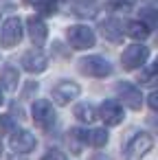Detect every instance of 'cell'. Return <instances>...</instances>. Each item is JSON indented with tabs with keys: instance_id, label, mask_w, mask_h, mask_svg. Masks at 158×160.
I'll use <instances>...</instances> for the list:
<instances>
[{
	"instance_id": "cell-30",
	"label": "cell",
	"mask_w": 158,
	"mask_h": 160,
	"mask_svg": "<svg viewBox=\"0 0 158 160\" xmlns=\"http://www.w3.org/2000/svg\"><path fill=\"white\" fill-rule=\"evenodd\" d=\"M156 68H158V59H156Z\"/></svg>"
},
{
	"instance_id": "cell-24",
	"label": "cell",
	"mask_w": 158,
	"mask_h": 160,
	"mask_svg": "<svg viewBox=\"0 0 158 160\" xmlns=\"http://www.w3.org/2000/svg\"><path fill=\"white\" fill-rule=\"evenodd\" d=\"M44 158H46V160H51V158L64 160V158H66V153H64V151H59V149H51V151H46V153H44Z\"/></svg>"
},
{
	"instance_id": "cell-3",
	"label": "cell",
	"mask_w": 158,
	"mask_h": 160,
	"mask_svg": "<svg viewBox=\"0 0 158 160\" xmlns=\"http://www.w3.org/2000/svg\"><path fill=\"white\" fill-rule=\"evenodd\" d=\"M147 57H149V51H147L143 44H132V46H127V48L123 51L121 64H123L125 70H136V68H140V66L147 62Z\"/></svg>"
},
{
	"instance_id": "cell-2",
	"label": "cell",
	"mask_w": 158,
	"mask_h": 160,
	"mask_svg": "<svg viewBox=\"0 0 158 160\" xmlns=\"http://www.w3.org/2000/svg\"><path fill=\"white\" fill-rule=\"evenodd\" d=\"M79 70L88 77H94V79H103L112 72V66L108 59H103L101 55H90V57H84L79 62Z\"/></svg>"
},
{
	"instance_id": "cell-17",
	"label": "cell",
	"mask_w": 158,
	"mask_h": 160,
	"mask_svg": "<svg viewBox=\"0 0 158 160\" xmlns=\"http://www.w3.org/2000/svg\"><path fill=\"white\" fill-rule=\"evenodd\" d=\"M125 33L132 40H145L149 35V27L143 20H130V22H125Z\"/></svg>"
},
{
	"instance_id": "cell-25",
	"label": "cell",
	"mask_w": 158,
	"mask_h": 160,
	"mask_svg": "<svg viewBox=\"0 0 158 160\" xmlns=\"http://www.w3.org/2000/svg\"><path fill=\"white\" fill-rule=\"evenodd\" d=\"M13 127V121L9 116H0V132H9Z\"/></svg>"
},
{
	"instance_id": "cell-10",
	"label": "cell",
	"mask_w": 158,
	"mask_h": 160,
	"mask_svg": "<svg viewBox=\"0 0 158 160\" xmlns=\"http://www.w3.org/2000/svg\"><path fill=\"white\" fill-rule=\"evenodd\" d=\"M22 66H24V70H29V72H42V70H46V66H48V57L40 51V46L38 48H31V51H27L24 55H22Z\"/></svg>"
},
{
	"instance_id": "cell-15",
	"label": "cell",
	"mask_w": 158,
	"mask_h": 160,
	"mask_svg": "<svg viewBox=\"0 0 158 160\" xmlns=\"http://www.w3.org/2000/svg\"><path fill=\"white\" fill-rule=\"evenodd\" d=\"M66 142H68V147H70L73 153H81V149H84V145H86V132H84L81 127H73V129H68V134H66Z\"/></svg>"
},
{
	"instance_id": "cell-11",
	"label": "cell",
	"mask_w": 158,
	"mask_h": 160,
	"mask_svg": "<svg viewBox=\"0 0 158 160\" xmlns=\"http://www.w3.org/2000/svg\"><path fill=\"white\" fill-rule=\"evenodd\" d=\"M27 29H29V38L35 46H44L46 38H48V29H46V22L38 16H31L27 20Z\"/></svg>"
},
{
	"instance_id": "cell-8",
	"label": "cell",
	"mask_w": 158,
	"mask_h": 160,
	"mask_svg": "<svg viewBox=\"0 0 158 160\" xmlns=\"http://www.w3.org/2000/svg\"><path fill=\"white\" fill-rule=\"evenodd\" d=\"M151 145H154L151 136H149L147 132H138V134L127 142V147H125V156H127V158H143V156L151 149Z\"/></svg>"
},
{
	"instance_id": "cell-20",
	"label": "cell",
	"mask_w": 158,
	"mask_h": 160,
	"mask_svg": "<svg viewBox=\"0 0 158 160\" xmlns=\"http://www.w3.org/2000/svg\"><path fill=\"white\" fill-rule=\"evenodd\" d=\"M138 20H143L149 29H158V9L156 7H143L138 11Z\"/></svg>"
},
{
	"instance_id": "cell-6",
	"label": "cell",
	"mask_w": 158,
	"mask_h": 160,
	"mask_svg": "<svg viewBox=\"0 0 158 160\" xmlns=\"http://www.w3.org/2000/svg\"><path fill=\"white\" fill-rule=\"evenodd\" d=\"M31 116H33V121H35L40 127H48V125L55 123V110H53L51 101H46V99H40V101L33 103Z\"/></svg>"
},
{
	"instance_id": "cell-21",
	"label": "cell",
	"mask_w": 158,
	"mask_h": 160,
	"mask_svg": "<svg viewBox=\"0 0 158 160\" xmlns=\"http://www.w3.org/2000/svg\"><path fill=\"white\" fill-rule=\"evenodd\" d=\"M138 83L140 86H156L158 83V68H156V64L138 72Z\"/></svg>"
},
{
	"instance_id": "cell-14",
	"label": "cell",
	"mask_w": 158,
	"mask_h": 160,
	"mask_svg": "<svg viewBox=\"0 0 158 160\" xmlns=\"http://www.w3.org/2000/svg\"><path fill=\"white\" fill-rule=\"evenodd\" d=\"M73 11H75L77 18H86V20H90V18H97V13H99V5L92 2V0H77V2L73 5Z\"/></svg>"
},
{
	"instance_id": "cell-29",
	"label": "cell",
	"mask_w": 158,
	"mask_h": 160,
	"mask_svg": "<svg viewBox=\"0 0 158 160\" xmlns=\"http://www.w3.org/2000/svg\"><path fill=\"white\" fill-rule=\"evenodd\" d=\"M0 153H3V145H0Z\"/></svg>"
},
{
	"instance_id": "cell-4",
	"label": "cell",
	"mask_w": 158,
	"mask_h": 160,
	"mask_svg": "<svg viewBox=\"0 0 158 160\" xmlns=\"http://www.w3.org/2000/svg\"><path fill=\"white\" fill-rule=\"evenodd\" d=\"M22 40V20L20 18H9L3 24V35H0V44L5 48H13L18 46Z\"/></svg>"
},
{
	"instance_id": "cell-28",
	"label": "cell",
	"mask_w": 158,
	"mask_h": 160,
	"mask_svg": "<svg viewBox=\"0 0 158 160\" xmlns=\"http://www.w3.org/2000/svg\"><path fill=\"white\" fill-rule=\"evenodd\" d=\"M0 105H3V92H0Z\"/></svg>"
},
{
	"instance_id": "cell-1",
	"label": "cell",
	"mask_w": 158,
	"mask_h": 160,
	"mask_svg": "<svg viewBox=\"0 0 158 160\" xmlns=\"http://www.w3.org/2000/svg\"><path fill=\"white\" fill-rule=\"evenodd\" d=\"M66 38H68V44L77 51H86V48H92L97 44L94 40V31L86 24H75L66 31Z\"/></svg>"
},
{
	"instance_id": "cell-5",
	"label": "cell",
	"mask_w": 158,
	"mask_h": 160,
	"mask_svg": "<svg viewBox=\"0 0 158 160\" xmlns=\"http://www.w3.org/2000/svg\"><path fill=\"white\" fill-rule=\"evenodd\" d=\"M79 92H81L79 83H75V81H59L53 88V101L57 105H68L70 101H75L79 97Z\"/></svg>"
},
{
	"instance_id": "cell-31",
	"label": "cell",
	"mask_w": 158,
	"mask_h": 160,
	"mask_svg": "<svg viewBox=\"0 0 158 160\" xmlns=\"http://www.w3.org/2000/svg\"><path fill=\"white\" fill-rule=\"evenodd\" d=\"M156 42H158V40H156Z\"/></svg>"
},
{
	"instance_id": "cell-18",
	"label": "cell",
	"mask_w": 158,
	"mask_h": 160,
	"mask_svg": "<svg viewBox=\"0 0 158 160\" xmlns=\"http://www.w3.org/2000/svg\"><path fill=\"white\" fill-rule=\"evenodd\" d=\"M73 114H75L81 123H92V121L97 118V112H94V108H92L90 103H77L75 110H73Z\"/></svg>"
},
{
	"instance_id": "cell-13",
	"label": "cell",
	"mask_w": 158,
	"mask_h": 160,
	"mask_svg": "<svg viewBox=\"0 0 158 160\" xmlns=\"http://www.w3.org/2000/svg\"><path fill=\"white\" fill-rule=\"evenodd\" d=\"M99 31H101V33H103V38H105V40H110L112 44L121 42L123 27H121V22H119V20H105V22H101V24H99Z\"/></svg>"
},
{
	"instance_id": "cell-16",
	"label": "cell",
	"mask_w": 158,
	"mask_h": 160,
	"mask_svg": "<svg viewBox=\"0 0 158 160\" xmlns=\"http://www.w3.org/2000/svg\"><path fill=\"white\" fill-rule=\"evenodd\" d=\"M18 79H20V75H18V70L13 66H9V64L3 66V70H0V86L5 90H16Z\"/></svg>"
},
{
	"instance_id": "cell-26",
	"label": "cell",
	"mask_w": 158,
	"mask_h": 160,
	"mask_svg": "<svg viewBox=\"0 0 158 160\" xmlns=\"http://www.w3.org/2000/svg\"><path fill=\"white\" fill-rule=\"evenodd\" d=\"M147 103H149V108H151V110H156V112H158V90L149 94V99H147Z\"/></svg>"
},
{
	"instance_id": "cell-23",
	"label": "cell",
	"mask_w": 158,
	"mask_h": 160,
	"mask_svg": "<svg viewBox=\"0 0 158 160\" xmlns=\"http://www.w3.org/2000/svg\"><path fill=\"white\" fill-rule=\"evenodd\" d=\"M132 2H134V0H110L108 9H110V11H127Z\"/></svg>"
},
{
	"instance_id": "cell-19",
	"label": "cell",
	"mask_w": 158,
	"mask_h": 160,
	"mask_svg": "<svg viewBox=\"0 0 158 160\" xmlns=\"http://www.w3.org/2000/svg\"><path fill=\"white\" fill-rule=\"evenodd\" d=\"M86 142L90 147H103L108 142V132L103 127H97V129H88L86 132Z\"/></svg>"
},
{
	"instance_id": "cell-7",
	"label": "cell",
	"mask_w": 158,
	"mask_h": 160,
	"mask_svg": "<svg viewBox=\"0 0 158 160\" xmlns=\"http://www.w3.org/2000/svg\"><path fill=\"white\" fill-rule=\"evenodd\" d=\"M9 145H11V149H13L16 153H29V151L35 149L38 140H35V136H33L31 132H27V129H16V132L9 136Z\"/></svg>"
},
{
	"instance_id": "cell-22",
	"label": "cell",
	"mask_w": 158,
	"mask_h": 160,
	"mask_svg": "<svg viewBox=\"0 0 158 160\" xmlns=\"http://www.w3.org/2000/svg\"><path fill=\"white\" fill-rule=\"evenodd\" d=\"M35 9L42 16H53L57 11V0H35Z\"/></svg>"
},
{
	"instance_id": "cell-12",
	"label": "cell",
	"mask_w": 158,
	"mask_h": 160,
	"mask_svg": "<svg viewBox=\"0 0 158 160\" xmlns=\"http://www.w3.org/2000/svg\"><path fill=\"white\" fill-rule=\"evenodd\" d=\"M99 116L105 125H119L125 114H123V110L116 101H103L101 108H99Z\"/></svg>"
},
{
	"instance_id": "cell-9",
	"label": "cell",
	"mask_w": 158,
	"mask_h": 160,
	"mask_svg": "<svg viewBox=\"0 0 158 160\" xmlns=\"http://www.w3.org/2000/svg\"><path fill=\"white\" fill-rule=\"evenodd\" d=\"M116 94H119L121 103H123V105H127L130 110H138V108H140V103H143V97H140L138 88H136V86H132V83H125V81L116 83Z\"/></svg>"
},
{
	"instance_id": "cell-27",
	"label": "cell",
	"mask_w": 158,
	"mask_h": 160,
	"mask_svg": "<svg viewBox=\"0 0 158 160\" xmlns=\"http://www.w3.org/2000/svg\"><path fill=\"white\" fill-rule=\"evenodd\" d=\"M149 123L156 127V134H158V116H149Z\"/></svg>"
}]
</instances>
